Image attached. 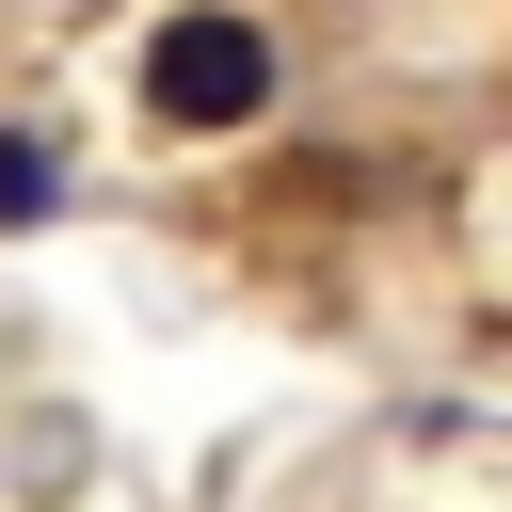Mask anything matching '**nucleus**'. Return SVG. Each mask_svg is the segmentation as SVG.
Segmentation results:
<instances>
[{
  "instance_id": "obj_1",
  "label": "nucleus",
  "mask_w": 512,
  "mask_h": 512,
  "mask_svg": "<svg viewBox=\"0 0 512 512\" xmlns=\"http://www.w3.org/2000/svg\"><path fill=\"white\" fill-rule=\"evenodd\" d=\"M272 80H288V64H272V32H256L240 0H176V16L144 32V128H192V144H208V128H256Z\"/></svg>"
},
{
  "instance_id": "obj_2",
  "label": "nucleus",
  "mask_w": 512,
  "mask_h": 512,
  "mask_svg": "<svg viewBox=\"0 0 512 512\" xmlns=\"http://www.w3.org/2000/svg\"><path fill=\"white\" fill-rule=\"evenodd\" d=\"M64 176H48V144H0V208H48Z\"/></svg>"
}]
</instances>
